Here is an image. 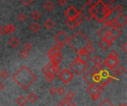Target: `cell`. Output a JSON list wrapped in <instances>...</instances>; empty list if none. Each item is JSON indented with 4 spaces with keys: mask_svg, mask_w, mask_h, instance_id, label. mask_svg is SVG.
Returning a JSON list of instances; mask_svg holds the SVG:
<instances>
[{
    "mask_svg": "<svg viewBox=\"0 0 127 106\" xmlns=\"http://www.w3.org/2000/svg\"><path fill=\"white\" fill-rule=\"evenodd\" d=\"M44 7L48 10V11H51L54 10V4L51 2V1H47L45 4H44Z\"/></svg>",
    "mask_w": 127,
    "mask_h": 106,
    "instance_id": "83f0119b",
    "label": "cell"
},
{
    "mask_svg": "<svg viewBox=\"0 0 127 106\" xmlns=\"http://www.w3.org/2000/svg\"><path fill=\"white\" fill-rule=\"evenodd\" d=\"M109 30H110V27H106V26H103L102 27H100V28L97 30V35H98L99 36H100L102 39H103V38L106 36V34L109 32Z\"/></svg>",
    "mask_w": 127,
    "mask_h": 106,
    "instance_id": "4fadbf2b",
    "label": "cell"
},
{
    "mask_svg": "<svg viewBox=\"0 0 127 106\" xmlns=\"http://www.w3.org/2000/svg\"><path fill=\"white\" fill-rule=\"evenodd\" d=\"M92 60H93V62L95 63V65H100L102 63V59L99 56H97V55L93 57Z\"/></svg>",
    "mask_w": 127,
    "mask_h": 106,
    "instance_id": "4dcf8cb0",
    "label": "cell"
},
{
    "mask_svg": "<svg viewBox=\"0 0 127 106\" xmlns=\"http://www.w3.org/2000/svg\"><path fill=\"white\" fill-rule=\"evenodd\" d=\"M4 83H3V82H1L0 81V92L4 89Z\"/></svg>",
    "mask_w": 127,
    "mask_h": 106,
    "instance_id": "f5cc1de1",
    "label": "cell"
},
{
    "mask_svg": "<svg viewBox=\"0 0 127 106\" xmlns=\"http://www.w3.org/2000/svg\"><path fill=\"white\" fill-rule=\"evenodd\" d=\"M74 96H75L74 93V92H72L71 91H68V92L66 94V97H65V98H66L68 100L71 101V100L74 97Z\"/></svg>",
    "mask_w": 127,
    "mask_h": 106,
    "instance_id": "8d00e7d4",
    "label": "cell"
},
{
    "mask_svg": "<svg viewBox=\"0 0 127 106\" xmlns=\"http://www.w3.org/2000/svg\"><path fill=\"white\" fill-rule=\"evenodd\" d=\"M32 17L35 19V20H38L40 17H41V13L38 11V10H34L32 13Z\"/></svg>",
    "mask_w": 127,
    "mask_h": 106,
    "instance_id": "e575fe53",
    "label": "cell"
},
{
    "mask_svg": "<svg viewBox=\"0 0 127 106\" xmlns=\"http://www.w3.org/2000/svg\"><path fill=\"white\" fill-rule=\"evenodd\" d=\"M88 67L89 66H88L87 63H84V62H81L80 60L77 59V58L70 65V68L77 75H81L88 68Z\"/></svg>",
    "mask_w": 127,
    "mask_h": 106,
    "instance_id": "3957f363",
    "label": "cell"
},
{
    "mask_svg": "<svg viewBox=\"0 0 127 106\" xmlns=\"http://www.w3.org/2000/svg\"><path fill=\"white\" fill-rule=\"evenodd\" d=\"M118 63H119V61L118 58H113V57H109V56H108V58L103 62V64L111 69H115V67L118 65Z\"/></svg>",
    "mask_w": 127,
    "mask_h": 106,
    "instance_id": "30bf717a",
    "label": "cell"
},
{
    "mask_svg": "<svg viewBox=\"0 0 127 106\" xmlns=\"http://www.w3.org/2000/svg\"><path fill=\"white\" fill-rule=\"evenodd\" d=\"M103 39H106V40H107V41H109V42H112L113 41H115V40L116 39V38H115V36H113L110 33V32H109V33L106 34V36Z\"/></svg>",
    "mask_w": 127,
    "mask_h": 106,
    "instance_id": "d6a6232c",
    "label": "cell"
},
{
    "mask_svg": "<svg viewBox=\"0 0 127 106\" xmlns=\"http://www.w3.org/2000/svg\"><path fill=\"white\" fill-rule=\"evenodd\" d=\"M44 26L48 29V30H51L54 26V22L53 20H51V19H48L45 23H44Z\"/></svg>",
    "mask_w": 127,
    "mask_h": 106,
    "instance_id": "7402d4cb",
    "label": "cell"
},
{
    "mask_svg": "<svg viewBox=\"0 0 127 106\" xmlns=\"http://www.w3.org/2000/svg\"><path fill=\"white\" fill-rule=\"evenodd\" d=\"M26 19V16L24 13H20L18 16V20L20 22H24Z\"/></svg>",
    "mask_w": 127,
    "mask_h": 106,
    "instance_id": "ee69618b",
    "label": "cell"
},
{
    "mask_svg": "<svg viewBox=\"0 0 127 106\" xmlns=\"http://www.w3.org/2000/svg\"><path fill=\"white\" fill-rule=\"evenodd\" d=\"M28 56H29V53H28V51H27L25 50H23L19 53V56L22 59H26L28 57Z\"/></svg>",
    "mask_w": 127,
    "mask_h": 106,
    "instance_id": "d590c367",
    "label": "cell"
},
{
    "mask_svg": "<svg viewBox=\"0 0 127 106\" xmlns=\"http://www.w3.org/2000/svg\"><path fill=\"white\" fill-rule=\"evenodd\" d=\"M106 4L104 2H103L101 0H98L97 1H96L94 4L93 7L97 10V11H102L104 8H105Z\"/></svg>",
    "mask_w": 127,
    "mask_h": 106,
    "instance_id": "e0dca14e",
    "label": "cell"
},
{
    "mask_svg": "<svg viewBox=\"0 0 127 106\" xmlns=\"http://www.w3.org/2000/svg\"><path fill=\"white\" fill-rule=\"evenodd\" d=\"M118 106H123V105H119Z\"/></svg>",
    "mask_w": 127,
    "mask_h": 106,
    "instance_id": "6f0895ef",
    "label": "cell"
},
{
    "mask_svg": "<svg viewBox=\"0 0 127 106\" xmlns=\"http://www.w3.org/2000/svg\"><path fill=\"white\" fill-rule=\"evenodd\" d=\"M20 44V41L15 36L12 37L9 41H8V45L12 48H16Z\"/></svg>",
    "mask_w": 127,
    "mask_h": 106,
    "instance_id": "ac0fdd59",
    "label": "cell"
},
{
    "mask_svg": "<svg viewBox=\"0 0 127 106\" xmlns=\"http://www.w3.org/2000/svg\"><path fill=\"white\" fill-rule=\"evenodd\" d=\"M109 32H110V33H111L113 36H115L116 39H117L118 37H119V36H121V31L119 30V28H111V27H110Z\"/></svg>",
    "mask_w": 127,
    "mask_h": 106,
    "instance_id": "44dd1931",
    "label": "cell"
},
{
    "mask_svg": "<svg viewBox=\"0 0 127 106\" xmlns=\"http://www.w3.org/2000/svg\"><path fill=\"white\" fill-rule=\"evenodd\" d=\"M61 70H60V68L59 67L58 65H51V73L54 74L55 76L58 75L60 73Z\"/></svg>",
    "mask_w": 127,
    "mask_h": 106,
    "instance_id": "603a6c76",
    "label": "cell"
},
{
    "mask_svg": "<svg viewBox=\"0 0 127 106\" xmlns=\"http://www.w3.org/2000/svg\"><path fill=\"white\" fill-rule=\"evenodd\" d=\"M85 51H86V52L87 53L91 54V53H92L95 51V48H94V47L92 45V44H91V45H87V46L85 48Z\"/></svg>",
    "mask_w": 127,
    "mask_h": 106,
    "instance_id": "836d02e7",
    "label": "cell"
},
{
    "mask_svg": "<svg viewBox=\"0 0 127 106\" xmlns=\"http://www.w3.org/2000/svg\"><path fill=\"white\" fill-rule=\"evenodd\" d=\"M65 15L66 16L68 19H73L77 16L80 15V11L77 10V8L74 6L69 7L65 12Z\"/></svg>",
    "mask_w": 127,
    "mask_h": 106,
    "instance_id": "52a82bcc",
    "label": "cell"
},
{
    "mask_svg": "<svg viewBox=\"0 0 127 106\" xmlns=\"http://www.w3.org/2000/svg\"><path fill=\"white\" fill-rule=\"evenodd\" d=\"M39 29H40V25H38L36 22L33 23V24L30 26V30H31L32 32H33V33L38 32V31L39 30Z\"/></svg>",
    "mask_w": 127,
    "mask_h": 106,
    "instance_id": "484cf974",
    "label": "cell"
},
{
    "mask_svg": "<svg viewBox=\"0 0 127 106\" xmlns=\"http://www.w3.org/2000/svg\"><path fill=\"white\" fill-rule=\"evenodd\" d=\"M77 59H79V60H80L81 62H83L84 63H88L91 60V56H90V54L84 53V54L78 55V56L77 57Z\"/></svg>",
    "mask_w": 127,
    "mask_h": 106,
    "instance_id": "2e32d148",
    "label": "cell"
},
{
    "mask_svg": "<svg viewBox=\"0 0 127 106\" xmlns=\"http://www.w3.org/2000/svg\"><path fill=\"white\" fill-rule=\"evenodd\" d=\"M106 7H107L109 10H112V12L115 10V8L113 7V6L111 4H109V3H108V4H106Z\"/></svg>",
    "mask_w": 127,
    "mask_h": 106,
    "instance_id": "681fc988",
    "label": "cell"
},
{
    "mask_svg": "<svg viewBox=\"0 0 127 106\" xmlns=\"http://www.w3.org/2000/svg\"><path fill=\"white\" fill-rule=\"evenodd\" d=\"M113 20L116 22V24L118 25V26L119 27H124L127 24V16L124 14H123L122 13H119L116 16V18L114 19Z\"/></svg>",
    "mask_w": 127,
    "mask_h": 106,
    "instance_id": "9c48e42d",
    "label": "cell"
},
{
    "mask_svg": "<svg viewBox=\"0 0 127 106\" xmlns=\"http://www.w3.org/2000/svg\"><path fill=\"white\" fill-rule=\"evenodd\" d=\"M67 43L69 44L71 48L74 50L78 53V55L87 53L85 51V48L87 45H91L90 40L81 31H77L74 35V36L68 39Z\"/></svg>",
    "mask_w": 127,
    "mask_h": 106,
    "instance_id": "7a4b0ae2",
    "label": "cell"
},
{
    "mask_svg": "<svg viewBox=\"0 0 127 106\" xmlns=\"http://www.w3.org/2000/svg\"><path fill=\"white\" fill-rule=\"evenodd\" d=\"M87 1H88V3H89V4H91L93 5V3L95 2V0H87Z\"/></svg>",
    "mask_w": 127,
    "mask_h": 106,
    "instance_id": "db71d44e",
    "label": "cell"
},
{
    "mask_svg": "<svg viewBox=\"0 0 127 106\" xmlns=\"http://www.w3.org/2000/svg\"><path fill=\"white\" fill-rule=\"evenodd\" d=\"M99 106H114L109 100H104L100 105Z\"/></svg>",
    "mask_w": 127,
    "mask_h": 106,
    "instance_id": "f6af8a7d",
    "label": "cell"
},
{
    "mask_svg": "<svg viewBox=\"0 0 127 106\" xmlns=\"http://www.w3.org/2000/svg\"><path fill=\"white\" fill-rule=\"evenodd\" d=\"M94 18H95V19L99 22V23H102L105 21V19H106V16L104 15V13H103V11H98L95 16H94Z\"/></svg>",
    "mask_w": 127,
    "mask_h": 106,
    "instance_id": "9a60e30c",
    "label": "cell"
},
{
    "mask_svg": "<svg viewBox=\"0 0 127 106\" xmlns=\"http://www.w3.org/2000/svg\"><path fill=\"white\" fill-rule=\"evenodd\" d=\"M61 53V51L58 50L57 48H56L55 47H54L53 48H51L50 51H48V56L50 58V59L54 58L55 56H57V55L60 54Z\"/></svg>",
    "mask_w": 127,
    "mask_h": 106,
    "instance_id": "5bb4252c",
    "label": "cell"
},
{
    "mask_svg": "<svg viewBox=\"0 0 127 106\" xmlns=\"http://www.w3.org/2000/svg\"><path fill=\"white\" fill-rule=\"evenodd\" d=\"M51 65H52V63L50 62L42 68V72H43L44 74H47L48 73H51Z\"/></svg>",
    "mask_w": 127,
    "mask_h": 106,
    "instance_id": "d4e9b609",
    "label": "cell"
},
{
    "mask_svg": "<svg viewBox=\"0 0 127 106\" xmlns=\"http://www.w3.org/2000/svg\"><path fill=\"white\" fill-rule=\"evenodd\" d=\"M115 73H116L117 75H122V74H124L125 73L126 69H125L124 67L120 65V66H118V67L116 68V70H115Z\"/></svg>",
    "mask_w": 127,
    "mask_h": 106,
    "instance_id": "f1b7e54d",
    "label": "cell"
},
{
    "mask_svg": "<svg viewBox=\"0 0 127 106\" xmlns=\"http://www.w3.org/2000/svg\"><path fill=\"white\" fill-rule=\"evenodd\" d=\"M62 59H63V56H62V54L60 53V54L57 55V56H55L54 58L51 59L50 62H51L53 65H59V64L62 62Z\"/></svg>",
    "mask_w": 127,
    "mask_h": 106,
    "instance_id": "ffe728a7",
    "label": "cell"
},
{
    "mask_svg": "<svg viewBox=\"0 0 127 106\" xmlns=\"http://www.w3.org/2000/svg\"><path fill=\"white\" fill-rule=\"evenodd\" d=\"M121 49L124 51V52H127V43L125 42L122 46H121Z\"/></svg>",
    "mask_w": 127,
    "mask_h": 106,
    "instance_id": "816d5d0a",
    "label": "cell"
},
{
    "mask_svg": "<svg viewBox=\"0 0 127 106\" xmlns=\"http://www.w3.org/2000/svg\"><path fill=\"white\" fill-rule=\"evenodd\" d=\"M89 11H90V13H91V15L93 16V18H94V16H95V14H96V13L98 12V11H97V10H96V9H95L94 7H93V5L91 7V8H90V10H89Z\"/></svg>",
    "mask_w": 127,
    "mask_h": 106,
    "instance_id": "7bdbcfd3",
    "label": "cell"
},
{
    "mask_svg": "<svg viewBox=\"0 0 127 106\" xmlns=\"http://www.w3.org/2000/svg\"><path fill=\"white\" fill-rule=\"evenodd\" d=\"M21 1H22V3L23 4H25V5H28V4H30L31 3H32V1H33V0H20Z\"/></svg>",
    "mask_w": 127,
    "mask_h": 106,
    "instance_id": "c3c4849f",
    "label": "cell"
},
{
    "mask_svg": "<svg viewBox=\"0 0 127 106\" xmlns=\"http://www.w3.org/2000/svg\"><path fill=\"white\" fill-rule=\"evenodd\" d=\"M28 100L31 103H35L37 100H38V96L34 94V93H30L28 96Z\"/></svg>",
    "mask_w": 127,
    "mask_h": 106,
    "instance_id": "cb8c5ba5",
    "label": "cell"
},
{
    "mask_svg": "<svg viewBox=\"0 0 127 106\" xmlns=\"http://www.w3.org/2000/svg\"><path fill=\"white\" fill-rule=\"evenodd\" d=\"M59 78L60 80H62L65 84H68L74 77V74L71 71H70L68 69H64L58 74Z\"/></svg>",
    "mask_w": 127,
    "mask_h": 106,
    "instance_id": "277c9868",
    "label": "cell"
},
{
    "mask_svg": "<svg viewBox=\"0 0 127 106\" xmlns=\"http://www.w3.org/2000/svg\"><path fill=\"white\" fill-rule=\"evenodd\" d=\"M15 30V26L12 24H9L7 26H6V31L7 33H12Z\"/></svg>",
    "mask_w": 127,
    "mask_h": 106,
    "instance_id": "1f68e13d",
    "label": "cell"
},
{
    "mask_svg": "<svg viewBox=\"0 0 127 106\" xmlns=\"http://www.w3.org/2000/svg\"><path fill=\"white\" fill-rule=\"evenodd\" d=\"M33 48V45L30 43V42H26L24 45V50L27 51H31V49Z\"/></svg>",
    "mask_w": 127,
    "mask_h": 106,
    "instance_id": "74e56055",
    "label": "cell"
},
{
    "mask_svg": "<svg viewBox=\"0 0 127 106\" xmlns=\"http://www.w3.org/2000/svg\"><path fill=\"white\" fill-rule=\"evenodd\" d=\"M86 91L90 94L92 99L94 100L95 101L99 100V98H100V94L98 91H97L92 85H89V87L86 89Z\"/></svg>",
    "mask_w": 127,
    "mask_h": 106,
    "instance_id": "8fae6325",
    "label": "cell"
},
{
    "mask_svg": "<svg viewBox=\"0 0 127 106\" xmlns=\"http://www.w3.org/2000/svg\"><path fill=\"white\" fill-rule=\"evenodd\" d=\"M109 57H113V58H118V52H117L115 50H113V51H111V53H109Z\"/></svg>",
    "mask_w": 127,
    "mask_h": 106,
    "instance_id": "60d3db41",
    "label": "cell"
},
{
    "mask_svg": "<svg viewBox=\"0 0 127 106\" xmlns=\"http://www.w3.org/2000/svg\"><path fill=\"white\" fill-rule=\"evenodd\" d=\"M58 106H74V105L71 103V101L68 100L66 98H65V99H63V100L60 102V103Z\"/></svg>",
    "mask_w": 127,
    "mask_h": 106,
    "instance_id": "4316f807",
    "label": "cell"
},
{
    "mask_svg": "<svg viewBox=\"0 0 127 106\" xmlns=\"http://www.w3.org/2000/svg\"><path fill=\"white\" fill-rule=\"evenodd\" d=\"M68 39H68V36L63 30L58 32V33L54 36V40L57 43H60V44H62V45H64V44L67 43L68 41Z\"/></svg>",
    "mask_w": 127,
    "mask_h": 106,
    "instance_id": "ba28073f",
    "label": "cell"
},
{
    "mask_svg": "<svg viewBox=\"0 0 127 106\" xmlns=\"http://www.w3.org/2000/svg\"><path fill=\"white\" fill-rule=\"evenodd\" d=\"M109 1H110L111 3H114V2L116 1V0H109Z\"/></svg>",
    "mask_w": 127,
    "mask_h": 106,
    "instance_id": "11a10c76",
    "label": "cell"
},
{
    "mask_svg": "<svg viewBox=\"0 0 127 106\" xmlns=\"http://www.w3.org/2000/svg\"><path fill=\"white\" fill-rule=\"evenodd\" d=\"M82 22H83V18L80 16V15L77 16L73 19H67L65 21L66 25L71 29H74V27L79 26Z\"/></svg>",
    "mask_w": 127,
    "mask_h": 106,
    "instance_id": "8992f818",
    "label": "cell"
},
{
    "mask_svg": "<svg viewBox=\"0 0 127 106\" xmlns=\"http://www.w3.org/2000/svg\"><path fill=\"white\" fill-rule=\"evenodd\" d=\"M7 33V31H6V27L4 26V25H1L0 26V34L4 36Z\"/></svg>",
    "mask_w": 127,
    "mask_h": 106,
    "instance_id": "b9f144b4",
    "label": "cell"
},
{
    "mask_svg": "<svg viewBox=\"0 0 127 106\" xmlns=\"http://www.w3.org/2000/svg\"><path fill=\"white\" fill-rule=\"evenodd\" d=\"M57 93L60 96H63L65 93V88L63 87H60L58 89H57Z\"/></svg>",
    "mask_w": 127,
    "mask_h": 106,
    "instance_id": "f35d334b",
    "label": "cell"
},
{
    "mask_svg": "<svg viewBox=\"0 0 127 106\" xmlns=\"http://www.w3.org/2000/svg\"><path fill=\"white\" fill-rule=\"evenodd\" d=\"M13 79L23 90H26L36 79V77L28 67L23 65L13 76Z\"/></svg>",
    "mask_w": 127,
    "mask_h": 106,
    "instance_id": "6da1fadb",
    "label": "cell"
},
{
    "mask_svg": "<svg viewBox=\"0 0 127 106\" xmlns=\"http://www.w3.org/2000/svg\"><path fill=\"white\" fill-rule=\"evenodd\" d=\"M58 4L60 6H64L66 4V0H58Z\"/></svg>",
    "mask_w": 127,
    "mask_h": 106,
    "instance_id": "f907efd6",
    "label": "cell"
},
{
    "mask_svg": "<svg viewBox=\"0 0 127 106\" xmlns=\"http://www.w3.org/2000/svg\"><path fill=\"white\" fill-rule=\"evenodd\" d=\"M112 42H109V41H107V40L103 39L100 42V43H99V47H100L103 51H107V50L110 48V46L112 45Z\"/></svg>",
    "mask_w": 127,
    "mask_h": 106,
    "instance_id": "7c38bea8",
    "label": "cell"
},
{
    "mask_svg": "<svg viewBox=\"0 0 127 106\" xmlns=\"http://www.w3.org/2000/svg\"><path fill=\"white\" fill-rule=\"evenodd\" d=\"M45 80L48 82H51L54 80V78H55V75L54 74H52V73H48V74H45Z\"/></svg>",
    "mask_w": 127,
    "mask_h": 106,
    "instance_id": "f546056e",
    "label": "cell"
},
{
    "mask_svg": "<svg viewBox=\"0 0 127 106\" xmlns=\"http://www.w3.org/2000/svg\"><path fill=\"white\" fill-rule=\"evenodd\" d=\"M92 6V4H91L89 3H86L81 7V9L80 10V14H82L83 18H85L86 20L88 22L91 21L93 18V16L91 15L90 11H89Z\"/></svg>",
    "mask_w": 127,
    "mask_h": 106,
    "instance_id": "5b68a950",
    "label": "cell"
},
{
    "mask_svg": "<svg viewBox=\"0 0 127 106\" xmlns=\"http://www.w3.org/2000/svg\"><path fill=\"white\" fill-rule=\"evenodd\" d=\"M123 106H127V104H124V105H123Z\"/></svg>",
    "mask_w": 127,
    "mask_h": 106,
    "instance_id": "9f6ffc18",
    "label": "cell"
},
{
    "mask_svg": "<svg viewBox=\"0 0 127 106\" xmlns=\"http://www.w3.org/2000/svg\"><path fill=\"white\" fill-rule=\"evenodd\" d=\"M0 77L2 78V79H7V77H9V74L6 71H2L0 74Z\"/></svg>",
    "mask_w": 127,
    "mask_h": 106,
    "instance_id": "ab89813d",
    "label": "cell"
},
{
    "mask_svg": "<svg viewBox=\"0 0 127 106\" xmlns=\"http://www.w3.org/2000/svg\"><path fill=\"white\" fill-rule=\"evenodd\" d=\"M49 93L51 94V95H54L57 94V88H54V87H51L50 89H49Z\"/></svg>",
    "mask_w": 127,
    "mask_h": 106,
    "instance_id": "7dc6e473",
    "label": "cell"
},
{
    "mask_svg": "<svg viewBox=\"0 0 127 106\" xmlns=\"http://www.w3.org/2000/svg\"><path fill=\"white\" fill-rule=\"evenodd\" d=\"M124 7L121 5V4H118V5H117L116 6V7H115V10L119 13H121L122 12H123V10H124Z\"/></svg>",
    "mask_w": 127,
    "mask_h": 106,
    "instance_id": "bcb514c9",
    "label": "cell"
},
{
    "mask_svg": "<svg viewBox=\"0 0 127 106\" xmlns=\"http://www.w3.org/2000/svg\"><path fill=\"white\" fill-rule=\"evenodd\" d=\"M16 103L19 106H25L27 104V100L23 96H20L16 100Z\"/></svg>",
    "mask_w": 127,
    "mask_h": 106,
    "instance_id": "d6986e66",
    "label": "cell"
}]
</instances>
